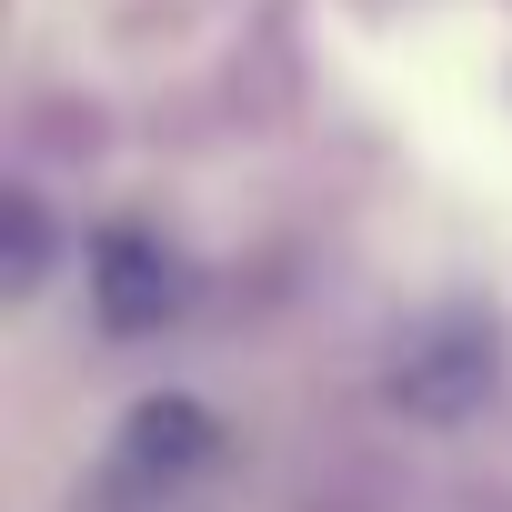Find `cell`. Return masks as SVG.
I'll list each match as a JSON object with an SVG mask.
<instances>
[{"mask_svg": "<svg viewBox=\"0 0 512 512\" xmlns=\"http://www.w3.org/2000/svg\"><path fill=\"white\" fill-rule=\"evenodd\" d=\"M91 302H101L111 332H161L181 312V262L161 241H141V231H111L91 251Z\"/></svg>", "mask_w": 512, "mask_h": 512, "instance_id": "6da1fadb", "label": "cell"}, {"mask_svg": "<svg viewBox=\"0 0 512 512\" xmlns=\"http://www.w3.org/2000/svg\"><path fill=\"white\" fill-rule=\"evenodd\" d=\"M191 462H211V412H201V402H151V412H131V432H121V472L181 482Z\"/></svg>", "mask_w": 512, "mask_h": 512, "instance_id": "7a4b0ae2", "label": "cell"}, {"mask_svg": "<svg viewBox=\"0 0 512 512\" xmlns=\"http://www.w3.org/2000/svg\"><path fill=\"white\" fill-rule=\"evenodd\" d=\"M482 382H492V352H482V342H442V352H422V362L402 372V392H412L422 412H462Z\"/></svg>", "mask_w": 512, "mask_h": 512, "instance_id": "3957f363", "label": "cell"}]
</instances>
